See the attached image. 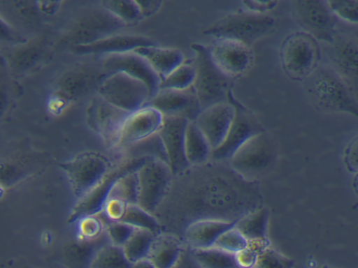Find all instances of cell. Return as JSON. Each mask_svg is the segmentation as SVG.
Returning a JSON list of instances; mask_svg holds the SVG:
<instances>
[{
  "label": "cell",
  "instance_id": "1",
  "mask_svg": "<svg viewBox=\"0 0 358 268\" xmlns=\"http://www.w3.org/2000/svg\"><path fill=\"white\" fill-rule=\"evenodd\" d=\"M306 82L310 100L319 110L358 119V101L352 89L331 66L319 64Z\"/></svg>",
  "mask_w": 358,
  "mask_h": 268
},
{
  "label": "cell",
  "instance_id": "2",
  "mask_svg": "<svg viewBox=\"0 0 358 268\" xmlns=\"http://www.w3.org/2000/svg\"><path fill=\"white\" fill-rule=\"evenodd\" d=\"M195 53L193 87L202 110L228 101L234 80L223 73L213 61L208 45L191 44Z\"/></svg>",
  "mask_w": 358,
  "mask_h": 268
},
{
  "label": "cell",
  "instance_id": "3",
  "mask_svg": "<svg viewBox=\"0 0 358 268\" xmlns=\"http://www.w3.org/2000/svg\"><path fill=\"white\" fill-rule=\"evenodd\" d=\"M275 19L268 14H256L242 10L230 13L208 27L203 34L217 38L239 41L251 47L257 40L270 33Z\"/></svg>",
  "mask_w": 358,
  "mask_h": 268
},
{
  "label": "cell",
  "instance_id": "4",
  "mask_svg": "<svg viewBox=\"0 0 358 268\" xmlns=\"http://www.w3.org/2000/svg\"><path fill=\"white\" fill-rule=\"evenodd\" d=\"M277 159L275 143L266 131L244 142L229 160L231 168L244 179L252 181L268 173Z\"/></svg>",
  "mask_w": 358,
  "mask_h": 268
},
{
  "label": "cell",
  "instance_id": "5",
  "mask_svg": "<svg viewBox=\"0 0 358 268\" xmlns=\"http://www.w3.org/2000/svg\"><path fill=\"white\" fill-rule=\"evenodd\" d=\"M124 27L121 20L101 6L80 13L64 33L61 40L71 47L85 45L117 34Z\"/></svg>",
  "mask_w": 358,
  "mask_h": 268
},
{
  "label": "cell",
  "instance_id": "6",
  "mask_svg": "<svg viewBox=\"0 0 358 268\" xmlns=\"http://www.w3.org/2000/svg\"><path fill=\"white\" fill-rule=\"evenodd\" d=\"M77 200L92 191L113 168L110 159L96 151H85L59 165Z\"/></svg>",
  "mask_w": 358,
  "mask_h": 268
},
{
  "label": "cell",
  "instance_id": "7",
  "mask_svg": "<svg viewBox=\"0 0 358 268\" xmlns=\"http://www.w3.org/2000/svg\"><path fill=\"white\" fill-rule=\"evenodd\" d=\"M280 54L285 72L294 80H306L319 65L320 50L313 36L299 31L287 36Z\"/></svg>",
  "mask_w": 358,
  "mask_h": 268
},
{
  "label": "cell",
  "instance_id": "8",
  "mask_svg": "<svg viewBox=\"0 0 358 268\" xmlns=\"http://www.w3.org/2000/svg\"><path fill=\"white\" fill-rule=\"evenodd\" d=\"M98 94L106 101L129 112L145 106L150 100L147 86L122 72L108 74L98 87Z\"/></svg>",
  "mask_w": 358,
  "mask_h": 268
},
{
  "label": "cell",
  "instance_id": "9",
  "mask_svg": "<svg viewBox=\"0 0 358 268\" xmlns=\"http://www.w3.org/2000/svg\"><path fill=\"white\" fill-rule=\"evenodd\" d=\"M137 204L152 213L164 200L173 175L166 162L148 157L136 170Z\"/></svg>",
  "mask_w": 358,
  "mask_h": 268
},
{
  "label": "cell",
  "instance_id": "10",
  "mask_svg": "<svg viewBox=\"0 0 358 268\" xmlns=\"http://www.w3.org/2000/svg\"><path fill=\"white\" fill-rule=\"evenodd\" d=\"M228 101L234 106V114L223 142L212 151L210 158L216 161H229L248 139L266 131L255 114L234 97L232 89L229 93Z\"/></svg>",
  "mask_w": 358,
  "mask_h": 268
},
{
  "label": "cell",
  "instance_id": "11",
  "mask_svg": "<svg viewBox=\"0 0 358 268\" xmlns=\"http://www.w3.org/2000/svg\"><path fill=\"white\" fill-rule=\"evenodd\" d=\"M292 12L302 31L317 41L331 44L336 36V17L327 1L297 0L292 2Z\"/></svg>",
  "mask_w": 358,
  "mask_h": 268
},
{
  "label": "cell",
  "instance_id": "12",
  "mask_svg": "<svg viewBox=\"0 0 358 268\" xmlns=\"http://www.w3.org/2000/svg\"><path fill=\"white\" fill-rule=\"evenodd\" d=\"M130 114L106 101L99 94L91 99L86 110L88 126L109 149H115L125 120Z\"/></svg>",
  "mask_w": 358,
  "mask_h": 268
},
{
  "label": "cell",
  "instance_id": "13",
  "mask_svg": "<svg viewBox=\"0 0 358 268\" xmlns=\"http://www.w3.org/2000/svg\"><path fill=\"white\" fill-rule=\"evenodd\" d=\"M148 157H126L113 167L106 177L87 195L77 200L69 216L68 222H76L81 217L97 214L103 209L115 181L124 173L137 170Z\"/></svg>",
  "mask_w": 358,
  "mask_h": 268
},
{
  "label": "cell",
  "instance_id": "14",
  "mask_svg": "<svg viewBox=\"0 0 358 268\" xmlns=\"http://www.w3.org/2000/svg\"><path fill=\"white\" fill-rule=\"evenodd\" d=\"M102 68L107 74L122 72L143 82L148 88L150 100L159 90L161 78L149 62L134 51L105 55Z\"/></svg>",
  "mask_w": 358,
  "mask_h": 268
},
{
  "label": "cell",
  "instance_id": "15",
  "mask_svg": "<svg viewBox=\"0 0 358 268\" xmlns=\"http://www.w3.org/2000/svg\"><path fill=\"white\" fill-rule=\"evenodd\" d=\"M208 47L215 64L233 80L243 74L253 60L251 47L237 40L217 38Z\"/></svg>",
  "mask_w": 358,
  "mask_h": 268
},
{
  "label": "cell",
  "instance_id": "16",
  "mask_svg": "<svg viewBox=\"0 0 358 268\" xmlns=\"http://www.w3.org/2000/svg\"><path fill=\"white\" fill-rule=\"evenodd\" d=\"M146 105L163 116L178 117L194 121L202 111L193 86L185 89H160Z\"/></svg>",
  "mask_w": 358,
  "mask_h": 268
},
{
  "label": "cell",
  "instance_id": "17",
  "mask_svg": "<svg viewBox=\"0 0 358 268\" xmlns=\"http://www.w3.org/2000/svg\"><path fill=\"white\" fill-rule=\"evenodd\" d=\"M163 119V114L148 105L130 112L124 121L115 149L124 150L158 133Z\"/></svg>",
  "mask_w": 358,
  "mask_h": 268
},
{
  "label": "cell",
  "instance_id": "18",
  "mask_svg": "<svg viewBox=\"0 0 358 268\" xmlns=\"http://www.w3.org/2000/svg\"><path fill=\"white\" fill-rule=\"evenodd\" d=\"M50 52L45 39L33 38L7 47L2 58L10 72L15 75H22L40 67L48 59Z\"/></svg>",
  "mask_w": 358,
  "mask_h": 268
},
{
  "label": "cell",
  "instance_id": "19",
  "mask_svg": "<svg viewBox=\"0 0 358 268\" xmlns=\"http://www.w3.org/2000/svg\"><path fill=\"white\" fill-rule=\"evenodd\" d=\"M188 122L182 117L164 116L158 131L166 153L168 164L173 174L184 171L189 166L185 150V135Z\"/></svg>",
  "mask_w": 358,
  "mask_h": 268
},
{
  "label": "cell",
  "instance_id": "20",
  "mask_svg": "<svg viewBox=\"0 0 358 268\" xmlns=\"http://www.w3.org/2000/svg\"><path fill=\"white\" fill-rule=\"evenodd\" d=\"M328 45L331 66L352 89H358V39L336 34Z\"/></svg>",
  "mask_w": 358,
  "mask_h": 268
},
{
  "label": "cell",
  "instance_id": "21",
  "mask_svg": "<svg viewBox=\"0 0 358 268\" xmlns=\"http://www.w3.org/2000/svg\"><path fill=\"white\" fill-rule=\"evenodd\" d=\"M234 114V107L227 101L203 110L194 121L213 150L217 148L225 139Z\"/></svg>",
  "mask_w": 358,
  "mask_h": 268
},
{
  "label": "cell",
  "instance_id": "22",
  "mask_svg": "<svg viewBox=\"0 0 358 268\" xmlns=\"http://www.w3.org/2000/svg\"><path fill=\"white\" fill-rule=\"evenodd\" d=\"M157 45L145 36L138 34H115L97 42L71 47L78 54L109 55L134 51L141 47Z\"/></svg>",
  "mask_w": 358,
  "mask_h": 268
},
{
  "label": "cell",
  "instance_id": "23",
  "mask_svg": "<svg viewBox=\"0 0 358 268\" xmlns=\"http://www.w3.org/2000/svg\"><path fill=\"white\" fill-rule=\"evenodd\" d=\"M101 72L87 66H77L65 73L57 82V91L67 100L80 98L87 94L96 84L99 85L104 76ZM106 73V72H105Z\"/></svg>",
  "mask_w": 358,
  "mask_h": 268
},
{
  "label": "cell",
  "instance_id": "24",
  "mask_svg": "<svg viewBox=\"0 0 358 268\" xmlns=\"http://www.w3.org/2000/svg\"><path fill=\"white\" fill-rule=\"evenodd\" d=\"M234 223L215 219L196 221L186 228L185 240L194 250L211 247L218 237Z\"/></svg>",
  "mask_w": 358,
  "mask_h": 268
},
{
  "label": "cell",
  "instance_id": "25",
  "mask_svg": "<svg viewBox=\"0 0 358 268\" xmlns=\"http://www.w3.org/2000/svg\"><path fill=\"white\" fill-rule=\"evenodd\" d=\"M134 51L149 62L161 81L185 62L182 52L176 48L151 45L141 47Z\"/></svg>",
  "mask_w": 358,
  "mask_h": 268
},
{
  "label": "cell",
  "instance_id": "26",
  "mask_svg": "<svg viewBox=\"0 0 358 268\" xmlns=\"http://www.w3.org/2000/svg\"><path fill=\"white\" fill-rule=\"evenodd\" d=\"M181 251L178 239L170 233L156 234L150 246L147 258L156 268H173Z\"/></svg>",
  "mask_w": 358,
  "mask_h": 268
},
{
  "label": "cell",
  "instance_id": "27",
  "mask_svg": "<svg viewBox=\"0 0 358 268\" xmlns=\"http://www.w3.org/2000/svg\"><path fill=\"white\" fill-rule=\"evenodd\" d=\"M269 213L262 208L252 212L234 223L248 242L270 244L268 239Z\"/></svg>",
  "mask_w": 358,
  "mask_h": 268
},
{
  "label": "cell",
  "instance_id": "28",
  "mask_svg": "<svg viewBox=\"0 0 358 268\" xmlns=\"http://www.w3.org/2000/svg\"><path fill=\"white\" fill-rule=\"evenodd\" d=\"M185 150L189 165L203 164L211 156L213 149L194 121H189L186 127Z\"/></svg>",
  "mask_w": 358,
  "mask_h": 268
},
{
  "label": "cell",
  "instance_id": "29",
  "mask_svg": "<svg viewBox=\"0 0 358 268\" xmlns=\"http://www.w3.org/2000/svg\"><path fill=\"white\" fill-rule=\"evenodd\" d=\"M131 265L121 246L108 242L94 253L89 268H131Z\"/></svg>",
  "mask_w": 358,
  "mask_h": 268
},
{
  "label": "cell",
  "instance_id": "30",
  "mask_svg": "<svg viewBox=\"0 0 358 268\" xmlns=\"http://www.w3.org/2000/svg\"><path fill=\"white\" fill-rule=\"evenodd\" d=\"M194 258L201 268H239L235 254L215 246L194 249Z\"/></svg>",
  "mask_w": 358,
  "mask_h": 268
},
{
  "label": "cell",
  "instance_id": "31",
  "mask_svg": "<svg viewBox=\"0 0 358 268\" xmlns=\"http://www.w3.org/2000/svg\"><path fill=\"white\" fill-rule=\"evenodd\" d=\"M155 235L148 230L140 228L134 230L122 247L127 258L131 263L147 258Z\"/></svg>",
  "mask_w": 358,
  "mask_h": 268
},
{
  "label": "cell",
  "instance_id": "32",
  "mask_svg": "<svg viewBox=\"0 0 358 268\" xmlns=\"http://www.w3.org/2000/svg\"><path fill=\"white\" fill-rule=\"evenodd\" d=\"M101 6L110 12L125 26H134L143 19L136 1L105 0Z\"/></svg>",
  "mask_w": 358,
  "mask_h": 268
},
{
  "label": "cell",
  "instance_id": "33",
  "mask_svg": "<svg viewBox=\"0 0 358 268\" xmlns=\"http://www.w3.org/2000/svg\"><path fill=\"white\" fill-rule=\"evenodd\" d=\"M125 149L130 151L127 157H152L168 163L166 153L158 133Z\"/></svg>",
  "mask_w": 358,
  "mask_h": 268
},
{
  "label": "cell",
  "instance_id": "34",
  "mask_svg": "<svg viewBox=\"0 0 358 268\" xmlns=\"http://www.w3.org/2000/svg\"><path fill=\"white\" fill-rule=\"evenodd\" d=\"M136 170L127 172L118 177L110 189L108 198H117L124 200L128 204H137L138 179Z\"/></svg>",
  "mask_w": 358,
  "mask_h": 268
},
{
  "label": "cell",
  "instance_id": "35",
  "mask_svg": "<svg viewBox=\"0 0 358 268\" xmlns=\"http://www.w3.org/2000/svg\"><path fill=\"white\" fill-rule=\"evenodd\" d=\"M194 77L195 66L194 61H185L161 81L159 89H185L189 88L193 85Z\"/></svg>",
  "mask_w": 358,
  "mask_h": 268
},
{
  "label": "cell",
  "instance_id": "36",
  "mask_svg": "<svg viewBox=\"0 0 358 268\" xmlns=\"http://www.w3.org/2000/svg\"><path fill=\"white\" fill-rule=\"evenodd\" d=\"M121 221L136 228L148 230L155 234L160 232V225L152 214L137 204H129Z\"/></svg>",
  "mask_w": 358,
  "mask_h": 268
},
{
  "label": "cell",
  "instance_id": "37",
  "mask_svg": "<svg viewBox=\"0 0 358 268\" xmlns=\"http://www.w3.org/2000/svg\"><path fill=\"white\" fill-rule=\"evenodd\" d=\"M76 222L78 237L82 241H94L105 232L106 224L98 214L84 216Z\"/></svg>",
  "mask_w": 358,
  "mask_h": 268
},
{
  "label": "cell",
  "instance_id": "38",
  "mask_svg": "<svg viewBox=\"0 0 358 268\" xmlns=\"http://www.w3.org/2000/svg\"><path fill=\"white\" fill-rule=\"evenodd\" d=\"M295 261L270 246L258 255L253 268H293Z\"/></svg>",
  "mask_w": 358,
  "mask_h": 268
},
{
  "label": "cell",
  "instance_id": "39",
  "mask_svg": "<svg viewBox=\"0 0 358 268\" xmlns=\"http://www.w3.org/2000/svg\"><path fill=\"white\" fill-rule=\"evenodd\" d=\"M248 244V240L234 225L224 231L213 246L236 254L245 248Z\"/></svg>",
  "mask_w": 358,
  "mask_h": 268
},
{
  "label": "cell",
  "instance_id": "40",
  "mask_svg": "<svg viewBox=\"0 0 358 268\" xmlns=\"http://www.w3.org/2000/svg\"><path fill=\"white\" fill-rule=\"evenodd\" d=\"M136 228L123 221H110L105 228L106 237L112 244L121 246L125 244Z\"/></svg>",
  "mask_w": 358,
  "mask_h": 268
},
{
  "label": "cell",
  "instance_id": "41",
  "mask_svg": "<svg viewBox=\"0 0 358 268\" xmlns=\"http://www.w3.org/2000/svg\"><path fill=\"white\" fill-rule=\"evenodd\" d=\"M336 17L345 22L358 24V1H327Z\"/></svg>",
  "mask_w": 358,
  "mask_h": 268
},
{
  "label": "cell",
  "instance_id": "42",
  "mask_svg": "<svg viewBox=\"0 0 358 268\" xmlns=\"http://www.w3.org/2000/svg\"><path fill=\"white\" fill-rule=\"evenodd\" d=\"M270 244L248 242V246L235 254L239 268H253L259 254Z\"/></svg>",
  "mask_w": 358,
  "mask_h": 268
},
{
  "label": "cell",
  "instance_id": "43",
  "mask_svg": "<svg viewBox=\"0 0 358 268\" xmlns=\"http://www.w3.org/2000/svg\"><path fill=\"white\" fill-rule=\"evenodd\" d=\"M129 204L117 198H108L101 211L102 214L110 221H122Z\"/></svg>",
  "mask_w": 358,
  "mask_h": 268
},
{
  "label": "cell",
  "instance_id": "44",
  "mask_svg": "<svg viewBox=\"0 0 358 268\" xmlns=\"http://www.w3.org/2000/svg\"><path fill=\"white\" fill-rule=\"evenodd\" d=\"M343 161L349 172L358 173V135L346 147Z\"/></svg>",
  "mask_w": 358,
  "mask_h": 268
},
{
  "label": "cell",
  "instance_id": "45",
  "mask_svg": "<svg viewBox=\"0 0 358 268\" xmlns=\"http://www.w3.org/2000/svg\"><path fill=\"white\" fill-rule=\"evenodd\" d=\"M1 40L9 43L11 45L10 46L24 43L29 40L22 36L11 24L2 18H1Z\"/></svg>",
  "mask_w": 358,
  "mask_h": 268
},
{
  "label": "cell",
  "instance_id": "46",
  "mask_svg": "<svg viewBox=\"0 0 358 268\" xmlns=\"http://www.w3.org/2000/svg\"><path fill=\"white\" fill-rule=\"evenodd\" d=\"M243 10L256 14H268L278 4L277 1H243Z\"/></svg>",
  "mask_w": 358,
  "mask_h": 268
},
{
  "label": "cell",
  "instance_id": "47",
  "mask_svg": "<svg viewBox=\"0 0 358 268\" xmlns=\"http://www.w3.org/2000/svg\"><path fill=\"white\" fill-rule=\"evenodd\" d=\"M143 17H148L156 13L162 6L161 1L144 0L136 1Z\"/></svg>",
  "mask_w": 358,
  "mask_h": 268
},
{
  "label": "cell",
  "instance_id": "48",
  "mask_svg": "<svg viewBox=\"0 0 358 268\" xmlns=\"http://www.w3.org/2000/svg\"><path fill=\"white\" fill-rule=\"evenodd\" d=\"M38 6L41 13L47 15H52L55 13L59 8L62 3L61 1H37Z\"/></svg>",
  "mask_w": 358,
  "mask_h": 268
},
{
  "label": "cell",
  "instance_id": "49",
  "mask_svg": "<svg viewBox=\"0 0 358 268\" xmlns=\"http://www.w3.org/2000/svg\"><path fill=\"white\" fill-rule=\"evenodd\" d=\"M131 268H156L155 265L148 259L143 258L133 262Z\"/></svg>",
  "mask_w": 358,
  "mask_h": 268
},
{
  "label": "cell",
  "instance_id": "50",
  "mask_svg": "<svg viewBox=\"0 0 358 268\" xmlns=\"http://www.w3.org/2000/svg\"><path fill=\"white\" fill-rule=\"evenodd\" d=\"M352 188L355 193L358 195V173L355 174V177L352 181Z\"/></svg>",
  "mask_w": 358,
  "mask_h": 268
},
{
  "label": "cell",
  "instance_id": "51",
  "mask_svg": "<svg viewBox=\"0 0 358 268\" xmlns=\"http://www.w3.org/2000/svg\"><path fill=\"white\" fill-rule=\"evenodd\" d=\"M321 268H334V267H329V266H327V265H323Z\"/></svg>",
  "mask_w": 358,
  "mask_h": 268
}]
</instances>
